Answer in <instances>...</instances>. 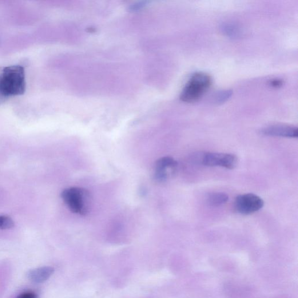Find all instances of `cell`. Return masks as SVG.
Masks as SVG:
<instances>
[{"instance_id":"5bb4252c","label":"cell","mask_w":298,"mask_h":298,"mask_svg":"<svg viewBox=\"0 0 298 298\" xmlns=\"http://www.w3.org/2000/svg\"><path fill=\"white\" fill-rule=\"evenodd\" d=\"M16 298H37V295L34 292L29 291L22 293Z\"/></svg>"},{"instance_id":"ba28073f","label":"cell","mask_w":298,"mask_h":298,"mask_svg":"<svg viewBox=\"0 0 298 298\" xmlns=\"http://www.w3.org/2000/svg\"><path fill=\"white\" fill-rule=\"evenodd\" d=\"M54 269L50 266L39 268L30 270L27 273V277L34 283L41 284L44 283L52 276Z\"/></svg>"},{"instance_id":"4fadbf2b","label":"cell","mask_w":298,"mask_h":298,"mask_svg":"<svg viewBox=\"0 0 298 298\" xmlns=\"http://www.w3.org/2000/svg\"><path fill=\"white\" fill-rule=\"evenodd\" d=\"M270 85L273 88H279L283 85V81L280 79H273L270 82Z\"/></svg>"},{"instance_id":"8fae6325","label":"cell","mask_w":298,"mask_h":298,"mask_svg":"<svg viewBox=\"0 0 298 298\" xmlns=\"http://www.w3.org/2000/svg\"><path fill=\"white\" fill-rule=\"evenodd\" d=\"M233 95V91L231 90H222L218 92L216 96V102L217 104H222L228 101Z\"/></svg>"},{"instance_id":"6da1fadb","label":"cell","mask_w":298,"mask_h":298,"mask_svg":"<svg viewBox=\"0 0 298 298\" xmlns=\"http://www.w3.org/2000/svg\"><path fill=\"white\" fill-rule=\"evenodd\" d=\"M26 90L25 68L7 67L0 74V102L24 94Z\"/></svg>"},{"instance_id":"52a82bcc","label":"cell","mask_w":298,"mask_h":298,"mask_svg":"<svg viewBox=\"0 0 298 298\" xmlns=\"http://www.w3.org/2000/svg\"><path fill=\"white\" fill-rule=\"evenodd\" d=\"M262 135L269 137H276L289 138H297L298 129L297 127L288 125H270L260 131Z\"/></svg>"},{"instance_id":"7c38bea8","label":"cell","mask_w":298,"mask_h":298,"mask_svg":"<svg viewBox=\"0 0 298 298\" xmlns=\"http://www.w3.org/2000/svg\"><path fill=\"white\" fill-rule=\"evenodd\" d=\"M14 225V221L10 216H0V229H9L13 228Z\"/></svg>"},{"instance_id":"5b68a950","label":"cell","mask_w":298,"mask_h":298,"mask_svg":"<svg viewBox=\"0 0 298 298\" xmlns=\"http://www.w3.org/2000/svg\"><path fill=\"white\" fill-rule=\"evenodd\" d=\"M264 202L259 196L253 193H245L238 196L235 201V209L238 213L243 215L259 211L263 208Z\"/></svg>"},{"instance_id":"8992f818","label":"cell","mask_w":298,"mask_h":298,"mask_svg":"<svg viewBox=\"0 0 298 298\" xmlns=\"http://www.w3.org/2000/svg\"><path fill=\"white\" fill-rule=\"evenodd\" d=\"M178 162L173 157L166 156L160 158L154 167V178L160 182H164L176 173Z\"/></svg>"},{"instance_id":"9c48e42d","label":"cell","mask_w":298,"mask_h":298,"mask_svg":"<svg viewBox=\"0 0 298 298\" xmlns=\"http://www.w3.org/2000/svg\"><path fill=\"white\" fill-rule=\"evenodd\" d=\"M229 200V197L223 192H213L210 193L207 197V203L210 206L218 207L226 204Z\"/></svg>"},{"instance_id":"277c9868","label":"cell","mask_w":298,"mask_h":298,"mask_svg":"<svg viewBox=\"0 0 298 298\" xmlns=\"http://www.w3.org/2000/svg\"><path fill=\"white\" fill-rule=\"evenodd\" d=\"M201 164L207 167H221L233 170L236 168L238 159L235 154L223 153L208 152L203 154Z\"/></svg>"},{"instance_id":"3957f363","label":"cell","mask_w":298,"mask_h":298,"mask_svg":"<svg viewBox=\"0 0 298 298\" xmlns=\"http://www.w3.org/2000/svg\"><path fill=\"white\" fill-rule=\"evenodd\" d=\"M212 82L211 77L207 74H194L182 91L181 100L186 103H193L200 100L211 86Z\"/></svg>"},{"instance_id":"7a4b0ae2","label":"cell","mask_w":298,"mask_h":298,"mask_svg":"<svg viewBox=\"0 0 298 298\" xmlns=\"http://www.w3.org/2000/svg\"><path fill=\"white\" fill-rule=\"evenodd\" d=\"M61 197L71 212L86 216L90 207V195L84 188L71 187L63 190Z\"/></svg>"},{"instance_id":"30bf717a","label":"cell","mask_w":298,"mask_h":298,"mask_svg":"<svg viewBox=\"0 0 298 298\" xmlns=\"http://www.w3.org/2000/svg\"><path fill=\"white\" fill-rule=\"evenodd\" d=\"M221 30L226 37L231 38H237L241 34L240 27L235 23H225L221 26Z\"/></svg>"}]
</instances>
